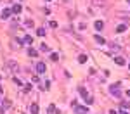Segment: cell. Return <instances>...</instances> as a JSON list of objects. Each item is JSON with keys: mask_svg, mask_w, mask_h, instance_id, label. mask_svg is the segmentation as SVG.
Returning <instances> with one entry per match:
<instances>
[{"mask_svg": "<svg viewBox=\"0 0 130 114\" xmlns=\"http://www.w3.org/2000/svg\"><path fill=\"white\" fill-rule=\"evenodd\" d=\"M0 80H2V78H0Z\"/></svg>", "mask_w": 130, "mask_h": 114, "instance_id": "cell-32", "label": "cell"}, {"mask_svg": "<svg viewBox=\"0 0 130 114\" xmlns=\"http://www.w3.org/2000/svg\"><path fill=\"white\" fill-rule=\"evenodd\" d=\"M30 111H31V114H38V105H37V104H31Z\"/></svg>", "mask_w": 130, "mask_h": 114, "instance_id": "cell-14", "label": "cell"}, {"mask_svg": "<svg viewBox=\"0 0 130 114\" xmlns=\"http://www.w3.org/2000/svg\"><path fill=\"white\" fill-rule=\"evenodd\" d=\"M128 69H130V64H128Z\"/></svg>", "mask_w": 130, "mask_h": 114, "instance_id": "cell-31", "label": "cell"}, {"mask_svg": "<svg viewBox=\"0 0 130 114\" xmlns=\"http://www.w3.org/2000/svg\"><path fill=\"white\" fill-rule=\"evenodd\" d=\"M120 105H121V109H123V111H125V109H128V102H121Z\"/></svg>", "mask_w": 130, "mask_h": 114, "instance_id": "cell-22", "label": "cell"}, {"mask_svg": "<svg viewBox=\"0 0 130 114\" xmlns=\"http://www.w3.org/2000/svg\"><path fill=\"white\" fill-rule=\"evenodd\" d=\"M50 59H52V61H57V59H59V55H57V54H50Z\"/></svg>", "mask_w": 130, "mask_h": 114, "instance_id": "cell-23", "label": "cell"}, {"mask_svg": "<svg viewBox=\"0 0 130 114\" xmlns=\"http://www.w3.org/2000/svg\"><path fill=\"white\" fill-rule=\"evenodd\" d=\"M11 105H12V104H11V100H9V98H5V100H4V105L0 107V114H4V112H5V109H9Z\"/></svg>", "mask_w": 130, "mask_h": 114, "instance_id": "cell-3", "label": "cell"}, {"mask_svg": "<svg viewBox=\"0 0 130 114\" xmlns=\"http://www.w3.org/2000/svg\"><path fill=\"white\" fill-rule=\"evenodd\" d=\"M0 95H2V87H0Z\"/></svg>", "mask_w": 130, "mask_h": 114, "instance_id": "cell-30", "label": "cell"}, {"mask_svg": "<svg viewBox=\"0 0 130 114\" xmlns=\"http://www.w3.org/2000/svg\"><path fill=\"white\" fill-rule=\"evenodd\" d=\"M49 24H50V28H57V23H56V21H50Z\"/></svg>", "mask_w": 130, "mask_h": 114, "instance_id": "cell-26", "label": "cell"}, {"mask_svg": "<svg viewBox=\"0 0 130 114\" xmlns=\"http://www.w3.org/2000/svg\"><path fill=\"white\" fill-rule=\"evenodd\" d=\"M37 35H38V36H45V30H43V28H38V30H37Z\"/></svg>", "mask_w": 130, "mask_h": 114, "instance_id": "cell-18", "label": "cell"}, {"mask_svg": "<svg viewBox=\"0 0 130 114\" xmlns=\"http://www.w3.org/2000/svg\"><path fill=\"white\" fill-rule=\"evenodd\" d=\"M7 66H9L12 71H14V73H16V71H17V64L16 62H12V61H9V62H7Z\"/></svg>", "mask_w": 130, "mask_h": 114, "instance_id": "cell-8", "label": "cell"}, {"mask_svg": "<svg viewBox=\"0 0 130 114\" xmlns=\"http://www.w3.org/2000/svg\"><path fill=\"white\" fill-rule=\"evenodd\" d=\"M114 62H116L118 66H125V59L123 57H114Z\"/></svg>", "mask_w": 130, "mask_h": 114, "instance_id": "cell-7", "label": "cell"}, {"mask_svg": "<svg viewBox=\"0 0 130 114\" xmlns=\"http://www.w3.org/2000/svg\"><path fill=\"white\" fill-rule=\"evenodd\" d=\"M109 93H111L113 97L120 98V97H121V83H113V85H109Z\"/></svg>", "mask_w": 130, "mask_h": 114, "instance_id": "cell-1", "label": "cell"}, {"mask_svg": "<svg viewBox=\"0 0 130 114\" xmlns=\"http://www.w3.org/2000/svg\"><path fill=\"white\" fill-rule=\"evenodd\" d=\"M28 55H30V57H37V55H38V52L35 50V48H31V47H30V48H28Z\"/></svg>", "mask_w": 130, "mask_h": 114, "instance_id": "cell-11", "label": "cell"}, {"mask_svg": "<svg viewBox=\"0 0 130 114\" xmlns=\"http://www.w3.org/2000/svg\"><path fill=\"white\" fill-rule=\"evenodd\" d=\"M127 95H128V97H130V90H128V92H127Z\"/></svg>", "mask_w": 130, "mask_h": 114, "instance_id": "cell-29", "label": "cell"}, {"mask_svg": "<svg viewBox=\"0 0 130 114\" xmlns=\"http://www.w3.org/2000/svg\"><path fill=\"white\" fill-rule=\"evenodd\" d=\"M94 26H96V30H97V31H101V30L104 28V23H102V21H96V24H94Z\"/></svg>", "mask_w": 130, "mask_h": 114, "instance_id": "cell-9", "label": "cell"}, {"mask_svg": "<svg viewBox=\"0 0 130 114\" xmlns=\"http://www.w3.org/2000/svg\"><path fill=\"white\" fill-rule=\"evenodd\" d=\"M11 14H12L11 9H4L2 14H0V17H2V19H9V17H11Z\"/></svg>", "mask_w": 130, "mask_h": 114, "instance_id": "cell-4", "label": "cell"}, {"mask_svg": "<svg viewBox=\"0 0 130 114\" xmlns=\"http://www.w3.org/2000/svg\"><path fill=\"white\" fill-rule=\"evenodd\" d=\"M118 114H128V112H125V111H123V112H118Z\"/></svg>", "mask_w": 130, "mask_h": 114, "instance_id": "cell-28", "label": "cell"}, {"mask_svg": "<svg viewBox=\"0 0 130 114\" xmlns=\"http://www.w3.org/2000/svg\"><path fill=\"white\" fill-rule=\"evenodd\" d=\"M96 41H97L99 45H104V43H106V40H104L102 36H101V35H96Z\"/></svg>", "mask_w": 130, "mask_h": 114, "instance_id": "cell-10", "label": "cell"}, {"mask_svg": "<svg viewBox=\"0 0 130 114\" xmlns=\"http://www.w3.org/2000/svg\"><path fill=\"white\" fill-rule=\"evenodd\" d=\"M35 69H37V73H38V74H43V73H45V64H43V62H37Z\"/></svg>", "mask_w": 130, "mask_h": 114, "instance_id": "cell-2", "label": "cell"}, {"mask_svg": "<svg viewBox=\"0 0 130 114\" xmlns=\"http://www.w3.org/2000/svg\"><path fill=\"white\" fill-rule=\"evenodd\" d=\"M73 105H75V109H76L78 114H89V109L87 107H80V105H76V104H73Z\"/></svg>", "mask_w": 130, "mask_h": 114, "instance_id": "cell-5", "label": "cell"}, {"mask_svg": "<svg viewBox=\"0 0 130 114\" xmlns=\"http://www.w3.org/2000/svg\"><path fill=\"white\" fill-rule=\"evenodd\" d=\"M85 102H87V104H94V97H90V95H89V97L85 98Z\"/></svg>", "mask_w": 130, "mask_h": 114, "instance_id": "cell-19", "label": "cell"}, {"mask_svg": "<svg viewBox=\"0 0 130 114\" xmlns=\"http://www.w3.org/2000/svg\"><path fill=\"white\" fill-rule=\"evenodd\" d=\"M78 92H80V95H82L83 98H87V97H89V93H87V90H85L83 87H80V88H78Z\"/></svg>", "mask_w": 130, "mask_h": 114, "instance_id": "cell-13", "label": "cell"}, {"mask_svg": "<svg viewBox=\"0 0 130 114\" xmlns=\"http://www.w3.org/2000/svg\"><path fill=\"white\" fill-rule=\"evenodd\" d=\"M54 111H57V109L54 107V105H49V112H50V114H54Z\"/></svg>", "mask_w": 130, "mask_h": 114, "instance_id": "cell-25", "label": "cell"}, {"mask_svg": "<svg viewBox=\"0 0 130 114\" xmlns=\"http://www.w3.org/2000/svg\"><path fill=\"white\" fill-rule=\"evenodd\" d=\"M92 4H96V5H99V7H106V5H107V0H94Z\"/></svg>", "mask_w": 130, "mask_h": 114, "instance_id": "cell-6", "label": "cell"}, {"mask_svg": "<svg viewBox=\"0 0 130 114\" xmlns=\"http://www.w3.org/2000/svg\"><path fill=\"white\" fill-rule=\"evenodd\" d=\"M26 26H28V28H33V21L28 19V21H26Z\"/></svg>", "mask_w": 130, "mask_h": 114, "instance_id": "cell-24", "label": "cell"}, {"mask_svg": "<svg viewBox=\"0 0 130 114\" xmlns=\"http://www.w3.org/2000/svg\"><path fill=\"white\" fill-rule=\"evenodd\" d=\"M40 50H42V52H47V50H49V47H47V45H42V43H40Z\"/></svg>", "mask_w": 130, "mask_h": 114, "instance_id": "cell-21", "label": "cell"}, {"mask_svg": "<svg viewBox=\"0 0 130 114\" xmlns=\"http://www.w3.org/2000/svg\"><path fill=\"white\" fill-rule=\"evenodd\" d=\"M109 114H118V112L116 111H109Z\"/></svg>", "mask_w": 130, "mask_h": 114, "instance_id": "cell-27", "label": "cell"}, {"mask_svg": "<svg viewBox=\"0 0 130 114\" xmlns=\"http://www.w3.org/2000/svg\"><path fill=\"white\" fill-rule=\"evenodd\" d=\"M125 30H127V26H125V24H120V26L116 28V31H118V33H123Z\"/></svg>", "mask_w": 130, "mask_h": 114, "instance_id": "cell-17", "label": "cell"}, {"mask_svg": "<svg viewBox=\"0 0 130 114\" xmlns=\"http://www.w3.org/2000/svg\"><path fill=\"white\" fill-rule=\"evenodd\" d=\"M109 47L113 48V50H120V45H116V43H109Z\"/></svg>", "mask_w": 130, "mask_h": 114, "instance_id": "cell-20", "label": "cell"}, {"mask_svg": "<svg viewBox=\"0 0 130 114\" xmlns=\"http://www.w3.org/2000/svg\"><path fill=\"white\" fill-rule=\"evenodd\" d=\"M87 59H89V57H87L85 54H82V55H78V62H82V64H83V62H87Z\"/></svg>", "mask_w": 130, "mask_h": 114, "instance_id": "cell-16", "label": "cell"}, {"mask_svg": "<svg viewBox=\"0 0 130 114\" xmlns=\"http://www.w3.org/2000/svg\"><path fill=\"white\" fill-rule=\"evenodd\" d=\"M128 2H130V0H128Z\"/></svg>", "mask_w": 130, "mask_h": 114, "instance_id": "cell-33", "label": "cell"}, {"mask_svg": "<svg viewBox=\"0 0 130 114\" xmlns=\"http://www.w3.org/2000/svg\"><path fill=\"white\" fill-rule=\"evenodd\" d=\"M23 41H24V43H28V45H30V43H33V38L30 36V35H26V36L23 38Z\"/></svg>", "mask_w": 130, "mask_h": 114, "instance_id": "cell-15", "label": "cell"}, {"mask_svg": "<svg viewBox=\"0 0 130 114\" xmlns=\"http://www.w3.org/2000/svg\"><path fill=\"white\" fill-rule=\"evenodd\" d=\"M11 10H12L14 14H19V12H21V5H19V4H16V5H12V9H11Z\"/></svg>", "mask_w": 130, "mask_h": 114, "instance_id": "cell-12", "label": "cell"}]
</instances>
